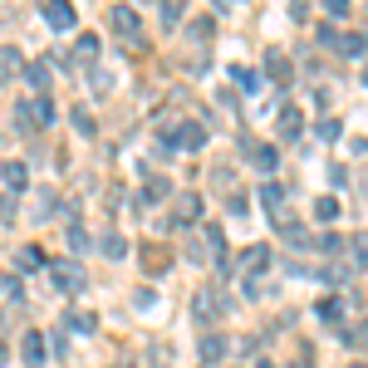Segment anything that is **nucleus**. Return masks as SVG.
<instances>
[{"instance_id": "obj_3", "label": "nucleus", "mask_w": 368, "mask_h": 368, "mask_svg": "<svg viewBox=\"0 0 368 368\" xmlns=\"http://www.w3.org/2000/svg\"><path fill=\"white\" fill-rule=\"evenodd\" d=\"M109 25H113L123 39H138V10H128V6H113V10H109Z\"/></svg>"}, {"instance_id": "obj_4", "label": "nucleus", "mask_w": 368, "mask_h": 368, "mask_svg": "<svg viewBox=\"0 0 368 368\" xmlns=\"http://www.w3.org/2000/svg\"><path fill=\"white\" fill-rule=\"evenodd\" d=\"M49 275H55V285H59V290H79V285H84V270H79V266H64V260H59V266L49 270Z\"/></svg>"}, {"instance_id": "obj_1", "label": "nucleus", "mask_w": 368, "mask_h": 368, "mask_svg": "<svg viewBox=\"0 0 368 368\" xmlns=\"http://www.w3.org/2000/svg\"><path fill=\"white\" fill-rule=\"evenodd\" d=\"M15 118H20V128H49L55 123V109H49V98H20V109H15Z\"/></svg>"}, {"instance_id": "obj_5", "label": "nucleus", "mask_w": 368, "mask_h": 368, "mask_svg": "<svg viewBox=\"0 0 368 368\" xmlns=\"http://www.w3.org/2000/svg\"><path fill=\"white\" fill-rule=\"evenodd\" d=\"M44 20L55 30H74V6H59V0H55V6H44Z\"/></svg>"}, {"instance_id": "obj_6", "label": "nucleus", "mask_w": 368, "mask_h": 368, "mask_svg": "<svg viewBox=\"0 0 368 368\" xmlns=\"http://www.w3.org/2000/svg\"><path fill=\"white\" fill-rule=\"evenodd\" d=\"M0 177H6V187L20 192V187L30 182V167H25V163H6V167H0Z\"/></svg>"}, {"instance_id": "obj_15", "label": "nucleus", "mask_w": 368, "mask_h": 368, "mask_svg": "<svg viewBox=\"0 0 368 368\" xmlns=\"http://www.w3.org/2000/svg\"><path fill=\"white\" fill-rule=\"evenodd\" d=\"M98 55V39L93 35H79V59H93Z\"/></svg>"}, {"instance_id": "obj_13", "label": "nucleus", "mask_w": 368, "mask_h": 368, "mask_svg": "<svg viewBox=\"0 0 368 368\" xmlns=\"http://www.w3.org/2000/svg\"><path fill=\"white\" fill-rule=\"evenodd\" d=\"M320 314H324L329 324H339V320H344V304H339V300H324V304H320Z\"/></svg>"}, {"instance_id": "obj_22", "label": "nucleus", "mask_w": 368, "mask_h": 368, "mask_svg": "<svg viewBox=\"0 0 368 368\" xmlns=\"http://www.w3.org/2000/svg\"><path fill=\"white\" fill-rule=\"evenodd\" d=\"M349 368H363V363H349Z\"/></svg>"}, {"instance_id": "obj_21", "label": "nucleus", "mask_w": 368, "mask_h": 368, "mask_svg": "<svg viewBox=\"0 0 368 368\" xmlns=\"http://www.w3.org/2000/svg\"><path fill=\"white\" fill-rule=\"evenodd\" d=\"M255 368H275V363H255Z\"/></svg>"}, {"instance_id": "obj_9", "label": "nucleus", "mask_w": 368, "mask_h": 368, "mask_svg": "<svg viewBox=\"0 0 368 368\" xmlns=\"http://www.w3.org/2000/svg\"><path fill=\"white\" fill-rule=\"evenodd\" d=\"M0 74H6V79L20 74V55H15V49H0Z\"/></svg>"}, {"instance_id": "obj_2", "label": "nucleus", "mask_w": 368, "mask_h": 368, "mask_svg": "<svg viewBox=\"0 0 368 368\" xmlns=\"http://www.w3.org/2000/svg\"><path fill=\"white\" fill-rule=\"evenodd\" d=\"M20 358H25V368H39V363H44V334H39V329H25Z\"/></svg>"}, {"instance_id": "obj_19", "label": "nucleus", "mask_w": 368, "mask_h": 368, "mask_svg": "<svg viewBox=\"0 0 368 368\" xmlns=\"http://www.w3.org/2000/svg\"><path fill=\"white\" fill-rule=\"evenodd\" d=\"M314 212H320V221H329V217H334V196H320V206H314Z\"/></svg>"}, {"instance_id": "obj_12", "label": "nucleus", "mask_w": 368, "mask_h": 368, "mask_svg": "<svg viewBox=\"0 0 368 368\" xmlns=\"http://www.w3.org/2000/svg\"><path fill=\"white\" fill-rule=\"evenodd\" d=\"M280 196H285V192H280L275 182H270L266 192H260V201H266V206H270V212H275V217H280Z\"/></svg>"}, {"instance_id": "obj_8", "label": "nucleus", "mask_w": 368, "mask_h": 368, "mask_svg": "<svg viewBox=\"0 0 368 368\" xmlns=\"http://www.w3.org/2000/svg\"><path fill=\"white\" fill-rule=\"evenodd\" d=\"M221 353H226V339H217V334H206V339H201V358H206V363H217Z\"/></svg>"}, {"instance_id": "obj_16", "label": "nucleus", "mask_w": 368, "mask_h": 368, "mask_svg": "<svg viewBox=\"0 0 368 368\" xmlns=\"http://www.w3.org/2000/svg\"><path fill=\"white\" fill-rule=\"evenodd\" d=\"M123 250H128V246H123V236H103V255H113V260H118Z\"/></svg>"}, {"instance_id": "obj_18", "label": "nucleus", "mask_w": 368, "mask_h": 368, "mask_svg": "<svg viewBox=\"0 0 368 368\" xmlns=\"http://www.w3.org/2000/svg\"><path fill=\"white\" fill-rule=\"evenodd\" d=\"M15 266H20V270H35V266H39V250H20Z\"/></svg>"}, {"instance_id": "obj_7", "label": "nucleus", "mask_w": 368, "mask_h": 368, "mask_svg": "<svg viewBox=\"0 0 368 368\" xmlns=\"http://www.w3.org/2000/svg\"><path fill=\"white\" fill-rule=\"evenodd\" d=\"M196 320H201V324H212V320H217V295H212V290H201V295H196Z\"/></svg>"}, {"instance_id": "obj_20", "label": "nucleus", "mask_w": 368, "mask_h": 368, "mask_svg": "<svg viewBox=\"0 0 368 368\" xmlns=\"http://www.w3.org/2000/svg\"><path fill=\"white\" fill-rule=\"evenodd\" d=\"M270 74H275V79H285V74H290V64H285L280 55H270Z\"/></svg>"}, {"instance_id": "obj_10", "label": "nucleus", "mask_w": 368, "mask_h": 368, "mask_svg": "<svg viewBox=\"0 0 368 368\" xmlns=\"http://www.w3.org/2000/svg\"><path fill=\"white\" fill-rule=\"evenodd\" d=\"M30 84H35L39 93L49 89V64H44V59H35V64H30Z\"/></svg>"}, {"instance_id": "obj_14", "label": "nucleus", "mask_w": 368, "mask_h": 368, "mask_svg": "<svg viewBox=\"0 0 368 368\" xmlns=\"http://www.w3.org/2000/svg\"><path fill=\"white\" fill-rule=\"evenodd\" d=\"M255 167H260V172H275V147H260V152H255Z\"/></svg>"}, {"instance_id": "obj_17", "label": "nucleus", "mask_w": 368, "mask_h": 368, "mask_svg": "<svg viewBox=\"0 0 368 368\" xmlns=\"http://www.w3.org/2000/svg\"><path fill=\"white\" fill-rule=\"evenodd\" d=\"M280 128H285V138H295V133H300V113H295V109H285V118H280Z\"/></svg>"}, {"instance_id": "obj_11", "label": "nucleus", "mask_w": 368, "mask_h": 368, "mask_svg": "<svg viewBox=\"0 0 368 368\" xmlns=\"http://www.w3.org/2000/svg\"><path fill=\"white\" fill-rule=\"evenodd\" d=\"M196 212H201V201H196V196H182V201H177V221H192Z\"/></svg>"}]
</instances>
